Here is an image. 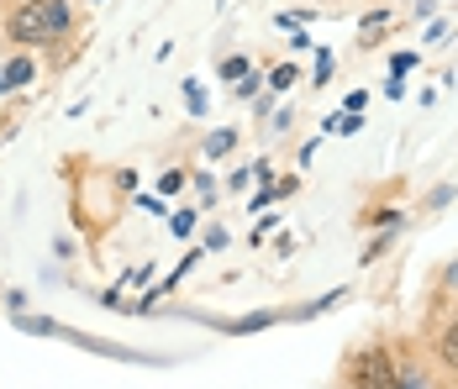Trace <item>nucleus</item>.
<instances>
[{
	"label": "nucleus",
	"instance_id": "4",
	"mask_svg": "<svg viewBox=\"0 0 458 389\" xmlns=\"http://www.w3.org/2000/svg\"><path fill=\"white\" fill-rule=\"evenodd\" d=\"M27 80H32V63H27V58H16V63H11V69H5V89L27 85Z\"/></svg>",
	"mask_w": 458,
	"mask_h": 389
},
{
	"label": "nucleus",
	"instance_id": "5",
	"mask_svg": "<svg viewBox=\"0 0 458 389\" xmlns=\"http://www.w3.org/2000/svg\"><path fill=\"white\" fill-rule=\"evenodd\" d=\"M222 74H227V80H248V58H227Z\"/></svg>",
	"mask_w": 458,
	"mask_h": 389
},
{
	"label": "nucleus",
	"instance_id": "2",
	"mask_svg": "<svg viewBox=\"0 0 458 389\" xmlns=\"http://www.w3.org/2000/svg\"><path fill=\"white\" fill-rule=\"evenodd\" d=\"M401 374H390V358L379 352V347H369L364 358H359V389H395Z\"/></svg>",
	"mask_w": 458,
	"mask_h": 389
},
{
	"label": "nucleus",
	"instance_id": "1",
	"mask_svg": "<svg viewBox=\"0 0 458 389\" xmlns=\"http://www.w3.org/2000/svg\"><path fill=\"white\" fill-rule=\"evenodd\" d=\"M5 27H11L16 43H47V38H58V32L69 27V11H64L58 0H27Z\"/></svg>",
	"mask_w": 458,
	"mask_h": 389
},
{
	"label": "nucleus",
	"instance_id": "3",
	"mask_svg": "<svg viewBox=\"0 0 458 389\" xmlns=\"http://www.w3.org/2000/svg\"><path fill=\"white\" fill-rule=\"evenodd\" d=\"M443 363H448V368L458 374V316H454V326L443 332Z\"/></svg>",
	"mask_w": 458,
	"mask_h": 389
}]
</instances>
